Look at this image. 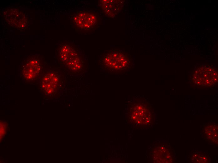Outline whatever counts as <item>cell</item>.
Listing matches in <instances>:
<instances>
[{"mask_svg": "<svg viewBox=\"0 0 218 163\" xmlns=\"http://www.w3.org/2000/svg\"><path fill=\"white\" fill-rule=\"evenodd\" d=\"M41 69L40 62L36 60L29 61L25 65L23 71V74L27 80L34 79L39 74Z\"/></svg>", "mask_w": 218, "mask_h": 163, "instance_id": "5b68a950", "label": "cell"}, {"mask_svg": "<svg viewBox=\"0 0 218 163\" xmlns=\"http://www.w3.org/2000/svg\"><path fill=\"white\" fill-rule=\"evenodd\" d=\"M204 134L207 140L214 143L218 142V126L209 125L205 128Z\"/></svg>", "mask_w": 218, "mask_h": 163, "instance_id": "ba28073f", "label": "cell"}, {"mask_svg": "<svg viewBox=\"0 0 218 163\" xmlns=\"http://www.w3.org/2000/svg\"><path fill=\"white\" fill-rule=\"evenodd\" d=\"M73 21L77 28L87 30L95 26L96 21V17L91 12H80L75 14L73 17Z\"/></svg>", "mask_w": 218, "mask_h": 163, "instance_id": "7a4b0ae2", "label": "cell"}, {"mask_svg": "<svg viewBox=\"0 0 218 163\" xmlns=\"http://www.w3.org/2000/svg\"><path fill=\"white\" fill-rule=\"evenodd\" d=\"M0 137H1V136H2V135H4L5 134L6 129L4 127V126L2 127V125H0Z\"/></svg>", "mask_w": 218, "mask_h": 163, "instance_id": "8fae6325", "label": "cell"}, {"mask_svg": "<svg viewBox=\"0 0 218 163\" xmlns=\"http://www.w3.org/2000/svg\"><path fill=\"white\" fill-rule=\"evenodd\" d=\"M192 160L194 162L196 163H206L208 161V159L207 156L203 154L196 153L193 155Z\"/></svg>", "mask_w": 218, "mask_h": 163, "instance_id": "30bf717a", "label": "cell"}, {"mask_svg": "<svg viewBox=\"0 0 218 163\" xmlns=\"http://www.w3.org/2000/svg\"><path fill=\"white\" fill-rule=\"evenodd\" d=\"M5 14L6 20L11 25L21 28L26 25L27 20L25 17L19 10L12 9L7 11Z\"/></svg>", "mask_w": 218, "mask_h": 163, "instance_id": "3957f363", "label": "cell"}, {"mask_svg": "<svg viewBox=\"0 0 218 163\" xmlns=\"http://www.w3.org/2000/svg\"><path fill=\"white\" fill-rule=\"evenodd\" d=\"M192 80L196 84L203 86H210L218 82L217 71L210 67L200 68L195 71Z\"/></svg>", "mask_w": 218, "mask_h": 163, "instance_id": "6da1fadb", "label": "cell"}, {"mask_svg": "<svg viewBox=\"0 0 218 163\" xmlns=\"http://www.w3.org/2000/svg\"><path fill=\"white\" fill-rule=\"evenodd\" d=\"M105 62L107 66L116 69H122L127 64V59L124 55L113 52L111 55L105 57Z\"/></svg>", "mask_w": 218, "mask_h": 163, "instance_id": "277c9868", "label": "cell"}, {"mask_svg": "<svg viewBox=\"0 0 218 163\" xmlns=\"http://www.w3.org/2000/svg\"><path fill=\"white\" fill-rule=\"evenodd\" d=\"M68 66L71 70L77 71L81 67V64L79 59L77 57L67 62Z\"/></svg>", "mask_w": 218, "mask_h": 163, "instance_id": "9c48e42d", "label": "cell"}, {"mask_svg": "<svg viewBox=\"0 0 218 163\" xmlns=\"http://www.w3.org/2000/svg\"><path fill=\"white\" fill-rule=\"evenodd\" d=\"M58 83V79L55 74L49 72L43 77L41 86L44 91L47 94L54 92L56 89Z\"/></svg>", "mask_w": 218, "mask_h": 163, "instance_id": "8992f818", "label": "cell"}, {"mask_svg": "<svg viewBox=\"0 0 218 163\" xmlns=\"http://www.w3.org/2000/svg\"><path fill=\"white\" fill-rule=\"evenodd\" d=\"M76 55L75 50L68 45H64L60 48V56L63 61L67 62L77 57Z\"/></svg>", "mask_w": 218, "mask_h": 163, "instance_id": "52a82bcc", "label": "cell"}]
</instances>
